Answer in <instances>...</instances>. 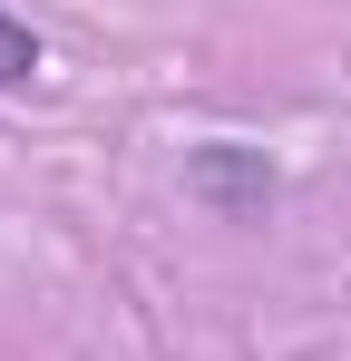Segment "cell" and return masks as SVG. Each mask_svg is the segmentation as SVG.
<instances>
[{
	"instance_id": "7a4b0ae2",
	"label": "cell",
	"mask_w": 351,
	"mask_h": 361,
	"mask_svg": "<svg viewBox=\"0 0 351 361\" xmlns=\"http://www.w3.org/2000/svg\"><path fill=\"white\" fill-rule=\"evenodd\" d=\"M39 68H49V49H39V30H30V20H20V10L0 0V88H30Z\"/></svg>"
},
{
	"instance_id": "6da1fadb",
	"label": "cell",
	"mask_w": 351,
	"mask_h": 361,
	"mask_svg": "<svg viewBox=\"0 0 351 361\" xmlns=\"http://www.w3.org/2000/svg\"><path fill=\"white\" fill-rule=\"evenodd\" d=\"M185 195H195V205H215L225 225H254V215L273 205V166H264V147L215 137V147H195V157H185Z\"/></svg>"
}]
</instances>
